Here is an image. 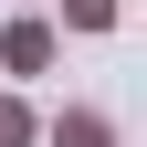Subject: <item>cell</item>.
<instances>
[{"mask_svg": "<svg viewBox=\"0 0 147 147\" xmlns=\"http://www.w3.org/2000/svg\"><path fill=\"white\" fill-rule=\"evenodd\" d=\"M63 32H116V0H63Z\"/></svg>", "mask_w": 147, "mask_h": 147, "instance_id": "obj_4", "label": "cell"}, {"mask_svg": "<svg viewBox=\"0 0 147 147\" xmlns=\"http://www.w3.org/2000/svg\"><path fill=\"white\" fill-rule=\"evenodd\" d=\"M53 53H63V32H53L42 11H11V21H0V63L11 74H53Z\"/></svg>", "mask_w": 147, "mask_h": 147, "instance_id": "obj_1", "label": "cell"}, {"mask_svg": "<svg viewBox=\"0 0 147 147\" xmlns=\"http://www.w3.org/2000/svg\"><path fill=\"white\" fill-rule=\"evenodd\" d=\"M32 137H42V116H32L21 95H0V147H32Z\"/></svg>", "mask_w": 147, "mask_h": 147, "instance_id": "obj_3", "label": "cell"}, {"mask_svg": "<svg viewBox=\"0 0 147 147\" xmlns=\"http://www.w3.org/2000/svg\"><path fill=\"white\" fill-rule=\"evenodd\" d=\"M42 147H116V116H105V105H63V116L42 126Z\"/></svg>", "mask_w": 147, "mask_h": 147, "instance_id": "obj_2", "label": "cell"}]
</instances>
